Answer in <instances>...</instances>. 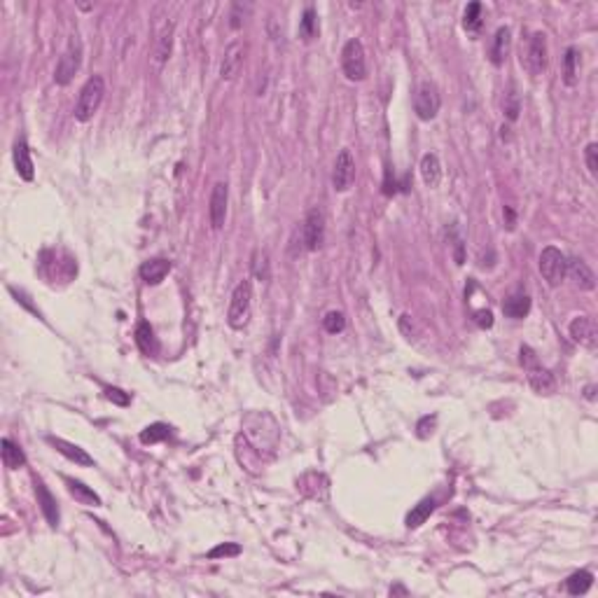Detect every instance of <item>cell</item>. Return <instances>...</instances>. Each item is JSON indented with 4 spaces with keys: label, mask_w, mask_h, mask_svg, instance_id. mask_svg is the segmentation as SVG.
Here are the masks:
<instances>
[{
    "label": "cell",
    "mask_w": 598,
    "mask_h": 598,
    "mask_svg": "<svg viewBox=\"0 0 598 598\" xmlns=\"http://www.w3.org/2000/svg\"><path fill=\"white\" fill-rule=\"evenodd\" d=\"M519 113H522V106H519V94L517 89H514V85H510V92L505 94V117L514 122L519 117Z\"/></svg>",
    "instance_id": "cell-32"
},
{
    "label": "cell",
    "mask_w": 598,
    "mask_h": 598,
    "mask_svg": "<svg viewBox=\"0 0 598 598\" xmlns=\"http://www.w3.org/2000/svg\"><path fill=\"white\" fill-rule=\"evenodd\" d=\"M419 169H421V178H423V183H426V188L435 190L437 185L442 183V164H440V157H437V154H433V152L423 154Z\"/></svg>",
    "instance_id": "cell-20"
},
{
    "label": "cell",
    "mask_w": 598,
    "mask_h": 598,
    "mask_svg": "<svg viewBox=\"0 0 598 598\" xmlns=\"http://www.w3.org/2000/svg\"><path fill=\"white\" fill-rule=\"evenodd\" d=\"M299 35H301V40H304V42H311L313 38L318 35V17H316V10H313V8H306L304 15H301Z\"/></svg>",
    "instance_id": "cell-29"
},
{
    "label": "cell",
    "mask_w": 598,
    "mask_h": 598,
    "mask_svg": "<svg viewBox=\"0 0 598 598\" xmlns=\"http://www.w3.org/2000/svg\"><path fill=\"white\" fill-rule=\"evenodd\" d=\"M63 481H66V486H68V493H70V496H73L75 500H80L82 505H89V507H99V505H101V498L96 496V493H94L89 486L82 484V481L70 479V477H66Z\"/></svg>",
    "instance_id": "cell-23"
},
{
    "label": "cell",
    "mask_w": 598,
    "mask_h": 598,
    "mask_svg": "<svg viewBox=\"0 0 598 598\" xmlns=\"http://www.w3.org/2000/svg\"><path fill=\"white\" fill-rule=\"evenodd\" d=\"M250 316H253V285L250 281H241L231 292L227 323L231 330H243L250 323Z\"/></svg>",
    "instance_id": "cell-1"
},
{
    "label": "cell",
    "mask_w": 598,
    "mask_h": 598,
    "mask_svg": "<svg viewBox=\"0 0 598 598\" xmlns=\"http://www.w3.org/2000/svg\"><path fill=\"white\" fill-rule=\"evenodd\" d=\"M227 204H229V185L215 183L213 192H210V201H208L210 227L215 231L224 227V220H227Z\"/></svg>",
    "instance_id": "cell-10"
},
{
    "label": "cell",
    "mask_w": 598,
    "mask_h": 598,
    "mask_svg": "<svg viewBox=\"0 0 598 598\" xmlns=\"http://www.w3.org/2000/svg\"><path fill=\"white\" fill-rule=\"evenodd\" d=\"M292 239H299V243H292V246H299V253L306 250V253H316V250L323 246L325 239V217L318 208H311L304 217V222L299 224L297 231H294Z\"/></svg>",
    "instance_id": "cell-3"
},
{
    "label": "cell",
    "mask_w": 598,
    "mask_h": 598,
    "mask_svg": "<svg viewBox=\"0 0 598 598\" xmlns=\"http://www.w3.org/2000/svg\"><path fill=\"white\" fill-rule=\"evenodd\" d=\"M591 584H594V575L589 570H577L565 580V589H568L570 596H582L591 589Z\"/></svg>",
    "instance_id": "cell-27"
},
{
    "label": "cell",
    "mask_w": 598,
    "mask_h": 598,
    "mask_svg": "<svg viewBox=\"0 0 598 598\" xmlns=\"http://www.w3.org/2000/svg\"><path fill=\"white\" fill-rule=\"evenodd\" d=\"M529 383H531V388L535 390V393H540V395H551L556 390L554 374H551L549 369L540 367V365H535L533 369H529Z\"/></svg>",
    "instance_id": "cell-17"
},
{
    "label": "cell",
    "mask_w": 598,
    "mask_h": 598,
    "mask_svg": "<svg viewBox=\"0 0 598 598\" xmlns=\"http://www.w3.org/2000/svg\"><path fill=\"white\" fill-rule=\"evenodd\" d=\"M323 327L327 334H339L346 327V318L342 311H330L327 316L323 318Z\"/></svg>",
    "instance_id": "cell-33"
},
{
    "label": "cell",
    "mask_w": 598,
    "mask_h": 598,
    "mask_svg": "<svg viewBox=\"0 0 598 598\" xmlns=\"http://www.w3.org/2000/svg\"><path fill=\"white\" fill-rule=\"evenodd\" d=\"M390 594H407V589H402V587H395V589H390Z\"/></svg>",
    "instance_id": "cell-43"
},
{
    "label": "cell",
    "mask_w": 598,
    "mask_h": 598,
    "mask_svg": "<svg viewBox=\"0 0 598 598\" xmlns=\"http://www.w3.org/2000/svg\"><path fill=\"white\" fill-rule=\"evenodd\" d=\"M522 63L531 75H542L547 68V38L545 33H533L529 40L526 56H522Z\"/></svg>",
    "instance_id": "cell-8"
},
{
    "label": "cell",
    "mask_w": 598,
    "mask_h": 598,
    "mask_svg": "<svg viewBox=\"0 0 598 598\" xmlns=\"http://www.w3.org/2000/svg\"><path fill=\"white\" fill-rule=\"evenodd\" d=\"M35 493H38V503L42 507V514L44 519L49 522V526H59V507H56V500L54 496L49 493V488L42 484L40 479H35Z\"/></svg>",
    "instance_id": "cell-19"
},
{
    "label": "cell",
    "mask_w": 598,
    "mask_h": 598,
    "mask_svg": "<svg viewBox=\"0 0 598 598\" xmlns=\"http://www.w3.org/2000/svg\"><path fill=\"white\" fill-rule=\"evenodd\" d=\"M47 442H49V445L54 447L61 456H66L68 460H73L75 465H85V467H92V465H94L92 456H89L85 449H80L77 445H73V442H66V440H61V437H47Z\"/></svg>",
    "instance_id": "cell-14"
},
{
    "label": "cell",
    "mask_w": 598,
    "mask_h": 598,
    "mask_svg": "<svg viewBox=\"0 0 598 598\" xmlns=\"http://www.w3.org/2000/svg\"><path fill=\"white\" fill-rule=\"evenodd\" d=\"M15 169L19 173V178L26 180V183H31L35 176V166H33V159H31V150L28 145H26V140H17L15 145Z\"/></svg>",
    "instance_id": "cell-16"
},
{
    "label": "cell",
    "mask_w": 598,
    "mask_h": 598,
    "mask_svg": "<svg viewBox=\"0 0 598 598\" xmlns=\"http://www.w3.org/2000/svg\"><path fill=\"white\" fill-rule=\"evenodd\" d=\"M522 365L526 369H533L538 365V356H535V351L533 349H529V346H522Z\"/></svg>",
    "instance_id": "cell-40"
},
{
    "label": "cell",
    "mask_w": 598,
    "mask_h": 598,
    "mask_svg": "<svg viewBox=\"0 0 598 598\" xmlns=\"http://www.w3.org/2000/svg\"><path fill=\"white\" fill-rule=\"evenodd\" d=\"M584 162H587V169L591 176H598V145L589 143L587 150H584Z\"/></svg>",
    "instance_id": "cell-36"
},
{
    "label": "cell",
    "mask_w": 598,
    "mask_h": 598,
    "mask_svg": "<svg viewBox=\"0 0 598 598\" xmlns=\"http://www.w3.org/2000/svg\"><path fill=\"white\" fill-rule=\"evenodd\" d=\"M435 426H437V416H423V419L419 421V426H416V430H419V437H421V440H426V437L433 435Z\"/></svg>",
    "instance_id": "cell-38"
},
{
    "label": "cell",
    "mask_w": 598,
    "mask_h": 598,
    "mask_svg": "<svg viewBox=\"0 0 598 598\" xmlns=\"http://www.w3.org/2000/svg\"><path fill=\"white\" fill-rule=\"evenodd\" d=\"M169 435H171V428L166 426V423H152V426H147L143 433H140V442H143V445H157V442H164Z\"/></svg>",
    "instance_id": "cell-30"
},
{
    "label": "cell",
    "mask_w": 598,
    "mask_h": 598,
    "mask_svg": "<svg viewBox=\"0 0 598 598\" xmlns=\"http://www.w3.org/2000/svg\"><path fill=\"white\" fill-rule=\"evenodd\" d=\"M435 507H437L435 498H423L421 503L407 514V526H409V529H419V526L426 524L430 514L435 512Z\"/></svg>",
    "instance_id": "cell-26"
},
{
    "label": "cell",
    "mask_w": 598,
    "mask_h": 598,
    "mask_svg": "<svg viewBox=\"0 0 598 598\" xmlns=\"http://www.w3.org/2000/svg\"><path fill=\"white\" fill-rule=\"evenodd\" d=\"M442 108V94L437 89L435 82L430 80H423L419 87H416V94H414V113L416 117L421 122H430L437 117Z\"/></svg>",
    "instance_id": "cell-5"
},
{
    "label": "cell",
    "mask_w": 598,
    "mask_h": 598,
    "mask_svg": "<svg viewBox=\"0 0 598 598\" xmlns=\"http://www.w3.org/2000/svg\"><path fill=\"white\" fill-rule=\"evenodd\" d=\"M463 26H465V31H470V33L481 28V3L467 5L465 17H463Z\"/></svg>",
    "instance_id": "cell-31"
},
{
    "label": "cell",
    "mask_w": 598,
    "mask_h": 598,
    "mask_svg": "<svg viewBox=\"0 0 598 598\" xmlns=\"http://www.w3.org/2000/svg\"><path fill=\"white\" fill-rule=\"evenodd\" d=\"M474 323H477L481 330H488V327H493V313L486 311V308H481V311H474Z\"/></svg>",
    "instance_id": "cell-39"
},
{
    "label": "cell",
    "mask_w": 598,
    "mask_h": 598,
    "mask_svg": "<svg viewBox=\"0 0 598 598\" xmlns=\"http://www.w3.org/2000/svg\"><path fill=\"white\" fill-rule=\"evenodd\" d=\"M136 344L145 356H157L159 353V342H157V337H154L150 323H140L136 327Z\"/></svg>",
    "instance_id": "cell-25"
},
{
    "label": "cell",
    "mask_w": 598,
    "mask_h": 598,
    "mask_svg": "<svg viewBox=\"0 0 598 598\" xmlns=\"http://www.w3.org/2000/svg\"><path fill=\"white\" fill-rule=\"evenodd\" d=\"M253 272L260 281H267L269 279V255L262 253V250H257L255 257H253Z\"/></svg>",
    "instance_id": "cell-35"
},
{
    "label": "cell",
    "mask_w": 598,
    "mask_h": 598,
    "mask_svg": "<svg viewBox=\"0 0 598 598\" xmlns=\"http://www.w3.org/2000/svg\"><path fill=\"white\" fill-rule=\"evenodd\" d=\"M171 51H173V24L166 26L162 31V35H159L157 49H154V63H157V66H164V63L171 59Z\"/></svg>",
    "instance_id": "cell-28"
},
{
    "label": "cell",
    "mask_w": 598,
    "mask_h": 598,
    "mask_svg": "<svg viewBox=\"0 0 598 598\" xmlns=\"http://www.w3.org/2000/svg\"><path fill=\"white\" fill-rule=\"evenodd\" d=\"M82 40L80 35H70V40L63 49V54L59 56V63H56L54 70V82L61 87H66L73 82V77L77 75V70L82 66Z\"/></svg>",
    "instance_id": "cell-4"
},
{
    "label": "cell",
    "mask_w": 598,
    "mask_h": 598,
    "mask_svg": "<svg viewBox=\"0 0 598 598\" xmlns=\"http://www.w3.org/2000/svg\"><path fill=\"white\" fill-rule=\"evenodd\" d=\"M103 393H106L108 400L115 402V404H119V407H126V404L131 402V395L124 393L122 388H113V385H108V388L103 390Z\"/></svg>",
    "instance_id": "cell-37"
},
{
    "label": "cell",
    "mask_w": 598,
    "mask_h": 598,
    "mask_svg": "<svg viewBox=\"0 0 598 598\" xmlns=\"http://www.w3.org/2000/svg\"><path fill=\"white\" fill-rule=\"evenodd\" d=\"M529 311H531V297L524 292H514L503 301V313L507 318L522 320L529 316Z\"/></svg>",
    "instance_id": "cell-21"
},
{
    "label": "cell",
    "mask_w": 598,
    "mask_h": 598,
    "mask_svg": "<svg viewBox=\"0 0 598 598\" xmlns=\"http://www.w3.org/2000/svg\"><path fill=\"white\" fill-rule=\"evenodd\" d=\"M241 554V545L236 542H222L208 551V558H227V556H239Z\"/></svg>",
    "instance_id": "cell-34"
},
{
    "label": "cell",
    "mask_w": 598,
    "mask_h": 598,
    "mask_svg": "<svg viewBox=\"0 0 598 598\" xmlns=\"http://www.w3.org/2000/svg\"><path fill=\"white\" fill-rule=\"evenodd\" d=\"M565 265H568V257L554 246H547L540 253V274L547 281L549 288H558L565 279Z\"/></svg>",
    "instance_id": "cell-7"
},
{
    "label": "cell",
    "mask_w": 598,
    "mask_h": 598,
    "mask_svg": "<svg viewBox=\"0 0 598 598\" xmlns=\"http://www.w3.org/2000/svg\"><path fill=\"white\" fill-rule=\"evenodd\" d=\"M171 272V262L164 260V257H154V260H147L140 265V279H143L147 285H159L166 276Z\"/></svg>",
    "instance_id": "cell-15"
},
{
    "label": "cell",
    "mask_w": 598,
    "mask_h": 598,
    "mask_svg": "<svg viewBox=\"0 0 598 598\" xmlns=\"http://www.w3.org/2000/svg\"><path fill=\"white\" fill-rule=\"evenodd\" d=\"M243 61H246V44L243 42H231L227 49H224L222 63H220V75L222 80H234L236 75L241 73Z\"/></svg>",
    "instance_id": "cell-12"
},
{
    "label": "cell",
    "mask_w": 598,
    "mask_h": 598,
    "mask_svg": "<svg viewBox=\"0 0 598 598\" xmlns=\"http://www.w3.org/2000/svg\"><path fill=\"white\" fill-rule=\"evenodd\" d=\"M342 70L346 80L363 82L367 77V61H365V47L358 38H351L342 49Z\"/></svg>",
    "instance_id": "cell-6"
},
{
    "label": "cell",
    "mask_w": 598,
    "mask_h": 598,
    "mask_svg": "<svg viewBox=\"0 0 598 598\" xmlns=\"http://www.w3.org/2000/svg\"><path fill=\"white\" fill-rule=\"evenodd\" d=\"M577 75H580V51L577 47H568L563 56V82L568 87H575Z\"/></svg>",
    "instance_id": "cell-24"
},
{
    "label": "cell",
    "mask_w": 598,
    "mask_h": 598,
    "mask_svg": "<svg viewBox=\"0 0 598 598\" xmlns=\"http://www.w3.org/2000/svg\"><path fill=\"white\" fill-rule=\"evenodd\" d=\"M565 276H568L570 281L575 283V288H580V290H594L596 288V276L594 272L589 269V265L584 260H580V257H573V260H568V265H565Z\"/></svg>",
    "instance_id": "cell-13"
},
{
    "label": "cell",
    "mask_w": 598,
    "mask_h": 598,
    "mask_svg": "<svg viewBox=\"0 0 598 598\" xmlns=\"http://www.w3.org/2000/svg\"><path fill=\"white\" fill-rule=\"evenodd\" d=\"M510 44H512V31L507 26H500L493 35V44H491V63L493 66H503L507 54H510Z\"/></svg>",
    "instance_id": "cell-18"
},
{
    "label": "cell",
    "mask_w": 598,
    "mask_h": 598,
    "mask_svg": "<svg viewBox=\"0 0 598 598\" xmlns=\"http://www.w3.org/2000/svg\"><path fill=\"white\" fill-rule=\"evenodd\" d=\"M103 96H106V80L101 75H94L87 80V85L80 89V96H77V103H75V119L77 122H89L99 113L101 103H103Z\"/></svg>",
    "instance_id": "cell-2"
},
{
    "label": "cell",
    "mask_w": 598,
    "mask_h": 598,
    "mask_svg": "<svg viewBox=\"0 0 598 598\" xmlns=\"http://www.w3.org/2000/svg\"><path fill=\"white\" fill-rule=\"evenodd\" d=\"M0 456H3V465L8 467V470H19V467L26 465V456L22 451V447L15 445V442L10 440V437H3V442H0Z\"/></svg>",
    "instance_id": "cell-22"
},
{
    "label": "cell",
    "mask_w": 598,
    "mask_h": 598,
    "mask_svg": "<svg viewBox=\"0 0 598 598\" xmlns=\"http://www.w3.org/2000/svg\"><path fill=\"white\" fill-rule=\"evenodd\" d=\"M353 180H356V159H353V152L344 147V150L337 154V162H334L332 185L337 192H349Z\"/></svg>",
    "instance_id": "cell-9"
},
{
    "label": "cell",
    "mask_w": 598,
    "mask_h": 598,
    "mask_svg": "<svg viewBox=\"0 0 598 598\" xmlns=\"http://www.w3.org/2000/svg\"><path fill=\"white\" fill-rule=\"evenodd\" d=\"M570 337H573L575 344L584 346V349L594 351L598 346V330L594 318L589 316H577L573 323H570Z\"/></svg>",
    "instance_id": "cell-11"
},
{
    "label": "cell",
    "mask_w": 598,
    "mask_h": 598,
    "mask_svg": "<svg viewBox=\"0 0 598 598\" xmlns=\"http://www.w3.org/2000/svg\"><path fill=\"white\" fill-rule=\"evenodd\" d=\"M594 385H587V400H594Z\"/></svg>",
    "instance_id": "cell-42"
},
{
    "label": "cell",
    "mask_w": 598,
    "mask_h": 598,
    "mask_svg": "<svg viewBox=\"0 0 598 598\" xmlns=\"http://www.w3.org/2000/svg\"><path fill=\"white\" fill-rule=\"evenodd\" d=\"M505 215H507V229H514V224H517V217H514V210L510 208V206H505Z\"/></svg>",
    "instance_id": "cell-41"
}]
</instances>
